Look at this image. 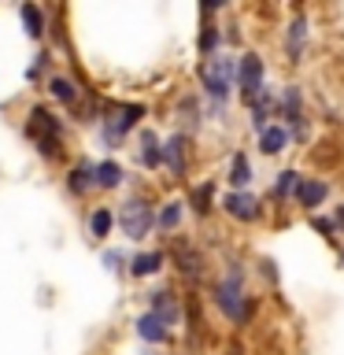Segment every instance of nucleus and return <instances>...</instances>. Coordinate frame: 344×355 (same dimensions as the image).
Here are the masks:
<instances>
[{"mask_svg": "<svg viewBox=\"0 0 344 355\" xmlns=\"http://www.w3.org/2000/svg\"><path fill=\"white\" fill-rule=\"evenodd\" d=\"M215 300H218V311L233 322H244L248 318V296L241 288V270H233L230 277H222L218 288H215Z\"/></svg>", "mask_w": 344, "mask_h": 355, "instance_id": "f257e3e1", "label": "nucleus"}, {"mask_svg": "<svg viewBox=\"0 0 344 355\" xmlns=\"http://www.w3.org/2000/svg\"><path fill=\"white\" fill-rule=\"evenodd\" d=\"M155 222H160V218L152 215V207L144 204V200H130V204H122V230H126L130 241H141Z\"/></svg>", "mask_w": 344, "mask_h": 355, "instance_id": "f03ea898", "label": "nucleus"}, {"mask_svg": "<svg viewBox=\"0 0 344 355\" xmlns=\"http://www.w3.org/2000/svg\"><path fill=\"white\" fill-rule=\"evenodd\" d=\"M30 133L37 137V144L44 148V155H55V152H60V122H55L44 107H33V111H30Z\"/></svg>", "mask_w": 344, "mask_h": 355, "instance_id": "7ed1b4c3", "label": "nucleus"}, {"mask_svg": "<svg viewBox=\"0 0 344 355\" xmlns=\"http://www.w3.org/2000/svg\"><path fill=\"white\" fill-rule=\"evenodd\" d=\"M237 78H241V93L244 100H252V104H259L263 100V60L259 55H244L241 67H237Z\"/></svg>", "mask_w": 344, "mask_h": 355, "instance_id": "20e7f679", "label": "nucleus"}, {"mask_svg": "<svg viewBox=\"0 0 344 355\" xmlns=\"http://www.w3.org/2000/svg\"><path fill=\"white\" fill-rule=\"evenodd\" d=\"M230 82H233V63L230 60H211V67H204V85L215 100H226L230 96Z\"/></svg>", "mask_w": 344, "mask_h": 355, "instance_id": "39448f33", "label": "nucleus"}, {"mask_svg": "<svg viewBox=\"0 0 344 355\" xmlns=\"http://www.w3.org/2000/svg\"><path fill=\"white\" fill-rule=\"evenodd\" d=\"M222 207H226L233 218H241V222L259 215V200H255L252 193H230L226 200H222Z\"/></svg>", "mask_w": 344, "mask_h": 355, "instance_id": "423d86ee", "label": "nucleus"}, {"mask_svg": "<svg viewBox=\"0 0 344 355\" xmlns=\"http://www.w3.org/2000/svg\"><path fill=\"white\" fill-rule=\"evenodd\" d=\"M137 337H141V340H152V344L163 340V337H166V322L155 315V311H148V315L137 318Z\"/></svg>", "mask_w": 344, "mask_h": 355, "instance_id": "0eeeda50", "label": "nucleus"}, {"mask_svg": "<svg viewBox=\"0 0 344 355\" xmlns=\"http://www.w3.org/2000/svg\"><path fill=\"white\" fill-rule=\"evenodd\" d=\"M144 115V107L141 104H130V107H119V119H111L108 122V133H111V137H122V133H126L130 126H133V122H137Z\"/></svg>", "mask_w": 344, "mask_h": 355, "instance_id": "6e6552de", "label": "nucleus"}, {"mask_svg": "<svg viewBox=\"0 0 344 355\" xmlns=\"http://www.w3.org/2000/svg\"><path fill=\"white\" fill-rule=\"evenodd\" d=\"M230 182L237 185V193H244V185L252 182V163H248V155H244V152L233 155V163H230Z\"/></svg>", "mask_w": 344, "mask_h": 355, "instance_id": "1a4fd4ad", "label": "nucleus"}, {"mask_svg": "<svg viewBox=\"0 0 344 355\" xmlns=\"http://www.w3.org/2000/svg\"><path fill=\"white\" fill-rule=\"evenodd\" d=\"M163 266V255L160 252H141V255H133V263H130V270L137 274V277H148L155 274Z\"/></svg>", "mask_w": 344, "mask_h": 355, "instance_id": "9d476101", "label": "nucleus"}, {"mask_svg": "<svg viewBox=\"0 0 344 355\" xmlns=\"http://www.w3.org/2000/svg\"><path fill=\"white\" fill-rule=\"evenodd\" d=\"M326 193H329V189L322 182H300V189H296V196H300V204H304V207H318L322 200H326Z\"/></svg>", "mask_w": 344, "mask_h": 355, "instance_id": "9b49d317", "label": "nucleus"}, {"mask_svg": "<svg viewBox=\"0 0 344 355\" xmlns=\"http://www.w3.org/2000/svg\"><path fill=\"white\" fill-rule=\"evenodd\" d=\"M285 141H289L285 126H266V130L259 133V144H263V152H266V155L282 152V148H285Z\"/></svg>", "mask_w": 344, "mask_h": 355, "instance_id": "f8f14e48", "label": "nucleus"}, {"mask_svg": "<svg viewBox=\"0 0 344 355\" xmlns=\"http://www.w3.org/2000/svg\"><path fill=\"white\" fill-rule=\"evenodd\" d=\"M119 182H122V166H119V163H111V159L96 163V185H104V189H115Z\"/></svg>", "mask_w": 344, "mask_h": 355, "instance_id": "ddd939ff", "label": "nucleus"}, {"mask_svg": "<svg viewBox=\"0 0 344 355\" xmlns=\"http://www.w3.org/2000/svg\"><path fill=\"white\" fill-rule=\"evenodd\" d=\"M141 163L144 166H160L163 159H166V152L163 148H155V133H144V141H141Z\"/></svg>", "mask_w": 344, "mask_h": 355, "instance_id": "4468645a", "label": "nucleus"}, {"mask_svg": "<svg viewBox=\"0 0 344 355\" xmlns=\"http://www.w3.org/2000/svg\"><path fill=\"white\" fill-rule=\"evenodd\" d=\"M152 311L166 322V326H174V322H178V307L171 304V296H166V293H155L152 296Z\"/></svg>", "mask_w": 344, "mask_h": 355, "instance_id": "2eb2a0df", "label": "nucleus"}, {"mask_svg": "<svg viewBox=\"0 0 344 355\" xmlns=\"http://www.w3.org/2000/svg\"><path fill=\"white\" fill-rule=\"evenodd\" d=\"M22 22H26L30 37H41V33H44V19H41V11L33 4H22Z\"/></svg>", "mask_w": 344, "mask_h": 355, "instance_id": "dca6fc26", "label": "nucleus"}, {"mask_svg": "<svg viewBox=\"0 0 344 355\" xmlns=\"http://www.w3.org/2000/svg\"><path fill=\"white\" fill-rule=\"evenodd\" d=\"M89 185H96V166H78L71 174V189L74 193H85Z\"/></svg>", "mask_w": 344, "mask_h": 355, "instance_id": "f3484780", "label": "nucleus"}, {"mask_svg": "<svg viewBox=\"0 0 344 355\" xmlns=\"http://www.w3.org/2000/svg\"><path fill=\"white\" fill-rule=\"evenodd\" d=\"M293 189H300V174L296 171H285V174H277V182H274V196L282 200V196H289Z\"/></svg>", "mask_w": 344, "mask_h": 355, "instance_id": "a211bd4d", "label": "nucleus"}, {"mask_svg": "<svg viewBox=\"0 0 344 355\" xmlns=\"http://www.w3.org/2000/svg\"><path fill=\"white\" fill-rule=\"evenodd\" d=\"M304 37H307V22H304V19H296V22H293V30H289V52H293V60L300 55V49H304Z\"/></svg>", "mask_w": 344, "mask_h": 355, "instance_id": "6ab92c4d", "label": "nucleus"}, {"mask_svg": "<svg viewBox=\"0 0 344 355\" xmlns=\"http://www.w3.org/2000/svg\"><path fill=\"white\" fill-rule=\"evenodd\" d=\"M52 96L63 100V104H71V100L78 96V89H74L71 78H52Z\"/></svg>", "mask_w": 344, "mask_h": 355, "instance_id": "aec40b11", "label": "nucleus"}, {"mask_svg": "<svg viewBox=\"0 0 344 355\" xmlns=\"http://www.w3.org/2000/svg\"><path fill=\"white\" fill-rule=\"evenodd\" d=\"M89 230H93V237H108V230H111V211H108V207L93 211V218H89Z\"/></svg>", "mask_w": 344, "mask_h": 355, "instance_id": "412c9836", "label": "nucleus"}, {"mask_svg": "<svg viewBox=\"0 0 344 355\" xmlns=\"http://www.w3.org/2000/svg\"><path fill=\"white\" fill-rule=\"evenodd\" d=\"M182 144H185V137H171V144H166V159H171L174 174H182Z\"/></svg>", "mask_w": 344, "mask_h": 355, "instance_id": "4be33fe9", "label": "nucleus"}, {"mask_svg": "<svg viewBox=\"0 0 344 355\" xmlns=\"http://www.w3.org/2000/svg\"><path fill=\"white\" fill-rule=\"evenodd\" d=\"M178 222H182V204H166L163 215H160V226H163V230H174Z\"/></svg>", "mask_w": 344, "mask_h": 355, "instance_id": "5701e85b", "label": "nucleus"}, {"mask_svg": "<svg viewBox=\"0 0 344 355\" xmlns=\"http://www.w3.org/2000/svg\"><path fill=\"white\" fill-rule=\"evenodd\" d=\"M285 115L289 119H300V93H296V89H285Z\"/></svg>", "mask_w": 344, "mask_h": 355, "instance_id": "b1692460", "label": "nucleus"}, {"mask_svg": "<svg viewBox=\"0 0 344 355\" xmlns=\"http://www.w3.org/2000/svg\"><path fill=\"white\" fill-rule=\"evenodd\" d=\"M178 259H182V270H185V274H193V277L200 274V259H196V255H193V252H185V248H178Z\"/></svg>", "mask_w": 344, "mask_h": 355, "instance_id": "393cba45", "label": "nucleus"}, {"mask_svg": "<svg viewBox=\"0 0 344 355\" xmlns=\"http://www.w3.org/2000/svg\"><path fill=\"white\" fill-rule=\"evenodd\" d=\"M193 204H196V211L204 215V211H211V185H200L196 193H193Z\"/></svg>", "mask_w": 344, "mask_h": 355, "instance_id": "a878e982", "label": "nucleus"}, {"mask_svg": "<svg viewBox=\"0 0 344 355\" xmlns=\"http://www.w3.org/2000/svg\"><path fill=\"white\" fill-rule=\"evenodd\" d=\"M215 44V30H204V37H200V49H211Z\"/></svg>", "mask_w": 344, "mask_h": 355, "instance_id": "bb28decb", "label": "nucleus"}, {"mask_svg": "<svg viewBox=\"0 0 344 355\" xmlns=\"http://www.w3.org/2000/svg\"><path fill=\"white\" fill-rule=\"evenodd\" d=\"M337 218H341V226H344V207H341V211H337Z\"/></svg>", "mask_w": 344, "mask_h": 355, "instance_id": "cd10ccee", "label": "nucleus"}, {"mask_svg": "<svg viewBox=\"0 0 344 355\" xmlns=\"http://www.w3.org/2000/svg\"><path fill=\"white\" fill-rule=\"evenodd\" d=\"M230 355H241V352H230Z\"/></svg>", "mask_w": 344, "mask_h": 355, "instance_id": "c85d7f7f", "label": "nucleus"}]
</instances>
